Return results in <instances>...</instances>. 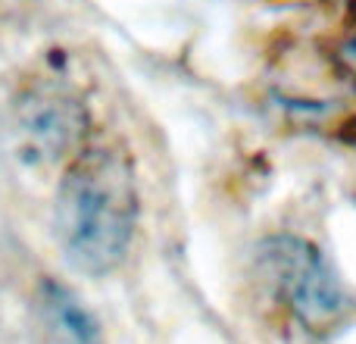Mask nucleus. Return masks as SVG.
<instances>
[{"instance_id": "f257e3e1", "label": "nucleus", "mask_w": 356, "mask_h": 344, "mask_svg": "<svg viewBox=\"0 0 356 344\" xmlns=\"http://www.w3.org/2000/svg\"><path fill=\"white\" fill-rule=\"evenodd\" d=\"M141 194L131 154L116 141L85 144L63 172L54 203L60 247L75 269L110 276L135 241Z\"/></svg>"}, {"instance_id": "f03ea898", "label": "nucleus", "mask_w": 356, "mask_h": 344, "mask_svg": "<svg viewBox=\"0 0 356 344\" xmlns=\"http://www.w3.org/2000/svg\"><path fill=\"white\" fill-rule=\"evenodd\" d=\"M13 125L25 160L54 163L63 157H75L85 148L91 113L72 88L38 81L19 94L13 107Z\"/></svg>"}, {"instance_id": "7ed1b4c3", "label": "nucleus", "mask_w": 356, "mask_h": 344, "mask_svg": "<svg viewBox=\"0 0 356 344\" xmlns=\"http://www.w3.org/2000/svg\"><path fill=\"white\" fill-rule=\"evenodd\" d=\"M269 272L278 285V295L291 307V313L307 329L332 326L344 316L347 295L341 288L328 260L303 238H272L263 251Z\"/></svg>"}, {"instance_id": "20e7f679", "label": "nucleus", "mask_w": 356, "mask_h": 344, "mask_svg": "<svg viewBox=\"0 0 356 344\" xmlns=\"http://www.w3.org/2000/svg\"><path fill=\"white\" fill-rule=\"evenodd\" d=\"M44 307H47L54 326L66 335L69 344H104V332H100L97 320L66 285L44 282Z\"/></svg>"}]
</instances>
